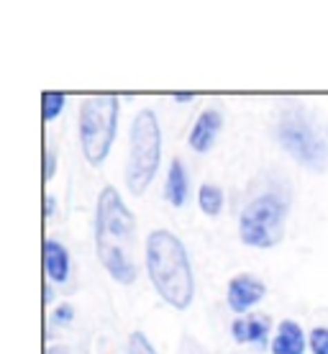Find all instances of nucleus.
<instances>
[{
  "label": "nucleus",
  "mask_w": 328,
  "mask_h": 354,
  "mask_svg": "<svg viewBox=\"0 0 328 354\" xmlns=\"http://www.w3.org/2000/svg\"><path fill=\"white\" fill-rule=\"evenodd\" d=\"M95 249L100 265L115 283L133 285L139 277L136 265V216L124 203L113 185L98 193L95 205Z\"/></svg>",
  "instance_id": "f257e3e1"
},
{
  "label": "nucleus",
  "mask_w": 328,
  "mask_h": 354,
  "mask_svg": "<svg viewBox=\"0 0 328 354\" xmlns=\"http://www.w3.org/2000/svg\"><path fill=\"white\" fill-rule=\"evenodd\" d=\"M146 272L162 301L177 310L190 308L195 298V274L180 236L167 229L151 231L146 236Z\"/></svg>",
  "instance_id": "f03ea898"
},
{
  "label": "nucleus",
  "mask_w": 328,
  "mask_h": 354,
  "mask_svg": "<svg viewBox=\"0 0 328 354\" xmlns=\"http://www.w3.org/2000/svg\"><path fill=\"white\" fill-rule=\"evenodd\" d=\"M162 162V126L151 108L133 115L128 131V160H126V187L131 195L146 193L154 183Z\"/></svg>",
  "instance_id": "7ed1b4c3"
},
{
  "label": "nucleus",
  "mask_w": 328,
  "mask_h": 354,
  "mask_svg": "<svg viewBox=\"0 0 328 354\" xmlns=\"http://www.w3.org/2000/svg\"><path fill=\"white\" fill-rule=\"evenodd\" d=\"M275 136L290 157L300 167L311 172H323L328 165V144L323 142L318 126L313 121V113L305 111L300 103L284 106L277 115Z\"/></svg>",
  "instance_id": "20e7f679"
},
{
  "label": "nucleus",
  "mask_w": 328,
  "mask_h": 354,
  "mask_svg": "<svg viewBox=\"0 0 328 354\" xmlns=\"http://www.w3.org/2000/svg\"><path fill=\"white\" fill-rule=\"evenodd\" d=\"M121 100L115 95H90L80 103V147L88 165L100 167L110 154L118 131Z\"/></svg>",
  "instance_id": "39448f33"
},
{
  "label": "nucleus",
  "mask_w": 328,
  "mask_h": 354,
  "mask_svg": "<svg viewBox=\"0 0 328 354\" xmlns=\"http://www.w3.org/2000/svg\"><path fill=\"white\" fill-rule=\"evenodd\" d=\"M287 201L277 193L257 195L244 205L239 216V239L247 247L272 249L284 239V221H287Z\"/></svg>",
  "instance_id": "423d86ee"
},
{
  "label": "nucleus",
  "mask_w": 328,
  "mask_h": 354,
  "mask_svg": "<svg viewBox=\"0 0 328 354\" xmlns=\"http://www.w3.org/2000/svg\"><path fill=\"white\" fill-rule=\"evenodd\" d=\"M267 295V285L259 280L257 274L241 272L236 277H231L229 290H226V301L233 313H247L249 308H254L262 298Z\"/></svg>",
  "instance_id": "0eeeda50"
},
{
  "label": "nucleus",
  "mask_w": 328,
  "mask_h": 354,
  "mask_svg": "<svg viewBox=\"0 0 328 354\" xmlns=\"http://www.w3.org/2000/svg\"><path fill=\"white\" fill-rule=\"evenodd\" d=\"M221 126H223V115L221 111H215V108H208L203 113L197 115L195 126H193V131H190V147L195 151H211L213 149L215 139H218V133H221Z\"/></svg>",
  "instance_id": "6e6552de"
},
{
  "label": "nucleus",
  "mask_w": 328,
  "mask_h": 354,
  "mask_svg": "<svg viewBox=\"0 0 328 354\" xmlns=\"http://www.w3.org/2000/svg\"><path fill=\"white\" fill-rule=\"evenodd\" d=\"M231 337L239 344L267 346L269 339V319L262 313H249L247 319H236L231 324Z\"/></svg>",
  "instance_id": "1a4fd4ad"
},
{
  "label": "nucleus",
  "mask_w": 328,
  "mask_h": 354,
  "mask_svg": "<svg viewBox=\"0 0 328 354\" xmlns=\"http://www.w3.org/2000/svg\"><path fill=\"white\" fill-rule=\"evenodd\" d=\"M305 346H308V339H305V331L298 321L284 319L280 321L277 326V334L269 344V352L272 354H305Z\"/></svg>",
  "instance_id": "9d476101"
},
{
  "label": "nucleus",
  "mask_w": 328,
  "mask_h": 354,
  "mask_svg": "<svg viewBox=\"0 0 328 354\" xmlns=\"http://www.w3.org/2000/svg\"><path fill=\"white\" fill-rule=\"evenodd\" d=\"M44 270L52 283H67V277H70V252L62 241L44 239Z\"/></svg>",
  "instance_id": "9b49d317"
},
{
  "label": "nucleus",
  "mask_w": 328,
  "mask_h": 354,
  "mask_svg": "<svg viewBox=\"0 0 328 354\" xmlns=\"http://www.w3.org/2000/svg\"><path fill=\"white\" fill-rule=\"evenodd\" d=\"M187 193H190V183H187V169L182 165V160L169 162L167 183H164V201L175 208H182L187 203Z\"/></svg>",
  "instance_id": "f8f14e48"
},
{
  "label": "nucleus",
  "mask_w": 328,
  "mask_h": 354,
  "mask_svg": "<svg viewBox=\"0 0 328 354\" xmlns=\"http://www.w3.org/2000/svg\"><path fill=\"white\" fill-rule=\"evenodd\" d=\"M197 205L205 216H218L223 208V190L213 183H205L200 190H197Z\"/></svg>",
  "instance_id": "ddd939ff"
},
{
  "label": "nucleus",
  "mask_w": 328,
  "mask_h": 354,
  "mask_svg": "<svg viewBox=\"0 0 328 354\" xmlns=\"http://www.w3.org/2000/svg\"><path fill=\"white\" fill-rule=\"evenodd\" d=\"M64 103H67L64 93H52V90L44 93L41 95V115H44V121H54L64 111Z\"/></svg>",
  "instance_id": "4468645a"
},
{
  "label": "nucleus",
  "mask_w": 328,
  "mask_h": 354,
  "mask_svg": "<svg viewBox=\"0 0 328 354\" xmlns=\"http://www.w3.org/2000/svg\"><path fill=\"white\" fill-rule=\"evenodd\" d=\"M126 349H128V354H157L154 344H151L149 337H146L144 331H131Z\"/></svg>",
  "instance_id": "2eb2a0df"
},
{
  "label": "nucleus",
  "mask_w": 328,
  "mask_h": 354,
  "mask_svg": "<svg viewBox=\"0 0 328 354\" xmlns=\"http://www.w3.org/2000/svg\"><path fill=\"white\" fill-rule=\"evenodd\" d=\"M308 346H311L313 354H328V328L326 326H316L308 337Z\"/></svg>",
  "instance_id": "dca6fc26"
},
{
  "label": "nucleus",
  "mask_w": 328,
  "mask_h": 354,
  "mask_svg": "<svg viewBox=\"0 0 328 354\" xmlns=\"http://www.w3.org/2000/svg\"><path fill=\"white\" fill-rule=\"evenodd\" d=\"M177 354H213V352H211L203 342H197L193 334H182V337H180Z\"/></svg>",
  "instance_id": "f3484780"
},
{
  "label": "nucleus",
  "mask_w": 328,
  "mask_h": 354,
  "mask_svg": "<svg viewBox=\"0 0 328 354\" xmlns=\"http://www.w3.org/2000/svg\"><path fill=\"white\" fill-rule=\"evenodd\" d=\"M54 175H57V151L46 149L44 151V180L49 183Z\"/></svg>",
  "instance_id": "a211bd4d"
},
{
  "label": "nucleus",
  "mask_w": 328,
  "mask_h": 354,
  "mask_svg": "<svg viewBox=\"0 0 328 354\" xmlns=\"http://www.w3.org/2000/svg\"><path fill=\"white\" fill-rule=\"evenodd\" d=\"M72 319H75V308H72L70 303H64V306L54 310V324H70Z\"/></svg>",
  "instance_id": "6ab92c4d"
},
{
  "label": "nucleus",
  "mask_w": 328,
  "mask_h": 354,
  "mask_svg": "<svg viewBox=\"0 0 328 354\" xmlns=\"http://www.w3.org/2000/svg\"><path fill=\"white\" fill-rule=\"evenodd\" d=\"M54 211H57V198H54V195H46L44 198V216L46 218H52Z\"/></svg>",
  "instance_id": "aec40b11"
},
{
  "label": "nucleus",
  "mask_w": 328,
  "mask_h": 354,
  "mask_svg": "<svg viewBox=\"0 0 328 354\" xmlns=\"http://www.w3.org/2000/svg\"><path fill=\"white\" fill-rule=\"evenodd\" d=\"M175 100H177V103H190V100H193V97H195V93H175Z\"/></svg>",
  "instance_id": "412c9836"
},
{
  "label": "nucleus",
  "mask_w": 328,
  "mask_h": 354,
  "mask_svg": "<svg viewBox=\"0 0 328 354\" xmlns=\"http://www.w3.org/2000/svg\"><path fill=\"white\" fill-rule=\"evenodd\" d=\"M52 301H54V288H52L49 283H46V285H44V303L49 306Z\"/></svg>",
  "instance_id": "4be33fe9"
},
{
  "label": "nucleus",
  "mask_w": 328,
  "mask_h": 354,
  "mask_svg": "<svg viewBox=\"0 0 328 354\" xmlns=\"http://www.w3.org/2000/svg\"><path fill=\"white\" fill-rule=\"evenodd\" d=\"M46 354H67V346H52Z\"/></svg>",
  "instance_id": "5701e85b"
}]
</instances>
